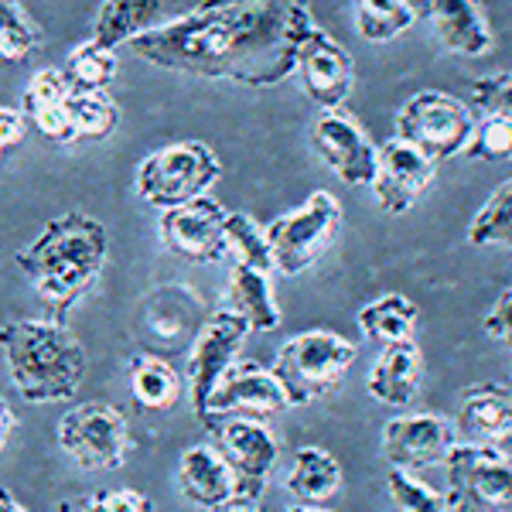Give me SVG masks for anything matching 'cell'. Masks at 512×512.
<instances>
[{
	"label": "cell",
	"instance_id": "cell-1",
	"mask_svg": "<svg viewBox=\"0 0 512 512\" xmlns=\"http://www.w3.org/2000/svg\"><path fill=\"white\" fill-rule=\"evenodd\" d=\"M315 28L308 0H202L130 48L137 59L181 76L270 89L294 72L301 41Z\"/></svg>",
	"mask_w": 512,
	"mask_h": 512
},
{
	"label": "cell",
	"instance_id": "cell-2",
	"mask_svg": "<svg viewBox=\"0 0 512 512\" xmlns=\"http://www.w3.org/2000/svg\"><path fill=\"white\" fill-rule=\"evenodd\" d=\"M110 256V233L86 212H65L45 222V229L14 256V267L38 291L52 311V321H62L72 308L93 291Z\"/></svg>",
	"mask_w": 512,
	"mask_h": 512
},
{
	"label": "cell",
	"instance_id": "cell-3",
	"mask_svg": "<svg viewBox=\"0 0 512 512\" xmlns=\"http://www.w3.org/2000/svg\"><path fill=\"white\" fill-rule=\"evenodd\" d=\"M0 349L24 403H59L79 393L86 352L62 321H7L0 325Z\"/></svg>",
	"mask_w": 512,
	"mask_h": 512
},
{
	"label": "cell",
	"instance_id": "cell-4",
	"mask_svg": "<svg viewBox=\"0 0 512 512\" xmlns=\"http://www.w3.org/2000/svg\"><path fill=\"white\" fill-rule=\"evenodd\" d=\"M355 355L359 349L349 338L328 332V328H311V332H301L280 345L270 373L284 386L291 407H308L342 386Z\"/></svg>",
	"mask_w": 512,
	"mask_h": 512
},
{
	"label": "cell",
	"instance_id": "cell-5",
	"mask_svg": "<svg viewBox=\"0 0 512 512\" xmlns=\"http://www.w3.org/2000/svg\"><path fill=\"white\" fill-rule=\"evenodd\" d=\"M222 175V164L202 140H175L147 154L137 168V195L151 209H178L195 198H205Z\"/></svg>",
	"mask_w": 512,
	"mask_h": 512
},
{
	"label": "cell",
	"instance_id": "cell-6",
	"mask_svg": "<svg viewBox=\"0 0 512 512\" xmlns=\"http://www.w3.org/2000/svg\"><path fill=\"white\" fill-rule=\"evenodd\" d=\"M393 127L396 140L417 147L424 158L437 164L465 154L475 130V113L458 96L437 93V89H420V93H414L396 110Z\"/></svg>",
	"mask_w": 512,
	"mask_h": 512
},
{
	"label": "cell",
	"instance_id": "cell-7",
	"mask_svg": "<svg viewBox=\"0 0 512 512\" xmlns=\"http://www.w3.org/2000/svg\"><path fill=\"white\" fill-rule=\"evenodd\" d=\"M338 229H342V202L332 192H311L304 205L284 212L267 226L274 270L284 277L304 274L335 243Z\"/></svg>",
	"mask_w": 512,
	"mask_h": 512
},
{
	"label": "cell",
	"instance_id": "cell-8",
	"mask_svg": "<svg viewBox=\"0 0 512 512\" xmlns=\"http://www.w3.org/2000/svg\"><path fill=\"white\" fill-rule=\"evenodd\" d=\"M451 512H509L512 509V454L502 448L458 441L444 458Z\"/></svg>",
	"mask_w": 512,
	"mask_h": 512
},
{
	"label": "cell",
	"instance_id": "cell-9",
	"mask_svg": "<svg viewBox=\"0 0 512 512\" xmlns=\"http://www.w3.org/2000/svg\"><path fill=\"white\" fill-rule=\"evenodd\" d=\"M59 448L89 472H117L130 451L127 417L110 403H82L59 420Z\"/></svg>",
	"mask_w": 512,
	"mask_h": 512
},
{
	"label": "cell",
	"instance_id": "cell-10",
	"mask_svg": "<svg viewBox=\"0 0 512 512\" xmlns=\"http://www.w3.org/2000/svg\"><path fill=\"white\" fill-rule=\"evenodd\" d=\"M291 407L284 386L267 366L253 359H236L212 390L202 410V424L212 427L219 420H270Z\"/></svg>",
	"mask_w": 512,
	"mask_h": 512
},
{
	"label": "cell",
	"instance_id": "cell-11",
	"mask_svg": "<svg viewBox=\"0 0 512 512\" xmlns=\"http://www.w3.org/2000/svg\"><path fill=\"white\" fill-rule=\"evenodd\" d=\"M209 434L219 458L233 468L243 506H256L280 454L274 434L263 427V420H219Z\"/></svg>",
	"mask_w": 512,
	"mask_h": 512
},
{
	"label": "cell",
	"instance_id": "cell-12",
	"mask_svg": "<svg viewBox=\"0 0 512 512\" xmlns=\"http://www.w3.org/2000/svg\"><path fill=\"white\" fill-rule=\"evenodd\" d=\"M246 335H250V325L239 315H233L229 308H219L216 315H209L202 332L195 335L192 352H188V362H185L195 417H202L205 403H209L212 390L219 386V379L226 376V369L239 359V349H243Z\"/></svg>",
	"mask_w": 512,
	"mask_h": 512
},
{
	"label": "cell",
	"instance_id": "cell-13",
	"mask_svg": "<svg viewBox=\"0 0 512 512\" xmlns=\"http://www.w3.org/2000/svg\"><path fill=\"white\" fill-rule=\"evenodd\" d=\"M311 147L328 164V171L345 185H373L379 147L366 137V130L342 110H321L311 123Z\"/></svg>",
	"mask_w": 512,
	"mask_h": 512
},
{
	"label": "cell",
	"instance_id": "cell-14",
	"mask_svg": "<svg viewBox=\"0 0 512 512\" xmlns=\"http://www.w3.org/2000/svg\"><path fill=\"white\" fill-rule=\"evenodd\" d=\"M226 216L229 212L209 195L178 205V209H168L161 212L158 222L161 243L181 260L212 267V263H219L226 256Z\"/></svg>",
	"mask_w": 512,
	"mask_h": 512
},
{
	"label": "cell",
	"instance_id": "cell-15",
	"mask_svg": "<svg viewBox=\"0 0 512 512\" xmlns=\"http://www.w3.org/2000/svg\"><path fill=\"white\" fill-rule=\"evenodd\" d=\"M458 444L451 420L437 414H403L393 417L383 427L379 437V451L383 461L396 472H424V468L444 465L448 451Z\"/></svg>",
	"mask_w": 512,
	"mask_h": 512
},
{
	"label": "cell",
	"instance_id": "cell-16",
	"mask_svg": "<svg viewBox=\"0 0 512 512\" xmlns=\"http://www.w3.org/2000/svg\"><path fill=\"white\" fill-rule=\"evenodd\" d=\"M294 72L301 79V89L308 93V99L318 103L321 110H338L355 86L352 55L342 48V41H335L321 28H315L301 41Z\"/></svg>",
	"mask_w": 512,
	"mask_h": 512
},
{
	"label": "cell",
	"instance_id": "cell-17",
	"mask_svg": "<svg viewBox=\"0 0 512 512\" xmlns=\"http://www.w3.org/2000/svg\"><path fill=\"white\" fill-rule=\"evenodd\" d=\"M437 164L417 151V147L403 144V140L390 137L379 147L376 175H373V195L379 209L386 216H403L417 205V198L427 192V185L434 181Z\"/></svg>",
	"mask_w": 512,
	"mask_h": 512
},
{
	"label": "cell",
	"instance_id": "cell-18",
	"mask_svg": "<svg viewBox=\"0 0 512 512\" xmlns=\"http://www.w3.org/2000/svg\"><path fill=\"white\" fill-rule=\"evenodd\" d=\"M458 441L502 448L512 444V386L478 383L461 393L458 414L451 420Z\"/></svg>",
	"mask_w": 512,
	"mask_h": 512
},
{
	"label": "cell",
	"instance_id": "cell-19",
	"mask_svg": "<svg viewBox=\"0 0 512 512\" xmlns=\"http://www.w3.org/2000/svg\"><path fill=\"white\" fill-rule=\"evenodd\" d=\"M420 11L431 21L437 41L454 55L485 59L495 48L492 21L485 18L478 0H427Z\"/></svg>",
	"mask_w": 512,
	"mask_h": 512
},
{
	"label": "cell",
	"instance_id": "cell-20",
	"mask_svg": "<svg viewBox=\"0 0 512 512\" xmlns=\"http://www.w3.org/2000/svg\"><path fill=\"white\" fill-rule=\"evenodd\" d=\"M178 485H181V495L198 509L219 512L229 506H243L233 468L219 458V451L212 448V444H195V448H188L181 454Z\"/></svg>",
	"mask_w": 512,
	"mask_h": 512
},
{
	"label": "cell",
	"instance_id": "cell-21",
	"mask_svg": "<svg viewBox=\"0 0 512 512\" xmlns=\"http://www.w3.org/2000/svg\"><path fill=\"white\" fill-rule=\"evenodd\" d=\"M69 96H72V82L65 79L62 69H41L28 82V89H24L21 99L24 120L48 144H76V130H72L69 120Z\"/></svg>",
	"mask_w": 512,
	"mask_h": 512
},
{
	"label": "cell",
	"instance_id": "cell-22",
	"mask_svg": "<svg viewBox=\"0 0 512 512\" xmlns=\"http://www.w3.org/2000/svg\"><path fill=\"white\" fill-rule=\"evenodd\" d=\"M178 18V0H103L93 21V41L117 48Z\"/></svg>",
	"mask_w": 512,
	"mask_h": 512
},
{
	"label": "cell",
	"instance_id": "cell-23",
	"mask_svg": "<svg viewBox=\"0 0 512 512\" xmlns=\"http://www.w3.org/2000/svg\"><path fill=\"white\" fill-rule=\"evenodd\" d=\"M424 383V355L417 342L386 345L366 376V393L386 407H410Z\"/></svg>",
	"mask_w": 512,
	"mask_h": 512
},
{
	"label": "cell",
	"instance_id": "cell-24",
	"mask_svg": "<svg viewBox=\"0 0 512 512\" xmlns=\"http://www.w3.org/2000/svg\"><path fill=\"white\" fill-rule=\"evenodd\" d=\"M284 489L297 506H325L342 489V465H338L332 451L315 448V444L297 448L291 472L284 478Z\"/></svg>",
	"mask_w": 512,
	"mask_h": 512
},
{
	"label": "cell",
	"instance_id": "cell-25",
	"mask_svg": "<svg viewBox=\"0 0 512 512\" xmlns=\"http://www.w3.org/2000/svg\"><path fill=\"white\" fill-rule=\"evenodd\" d=\"M226 301V308L243 318L250 325V332H274L280 325V308L274 287H270V274L236 263L233 274H229Z\"/></svg>",
	"mask_w": 512,
	"mask_h": 512
},
{
	"label": "cell",
	"instance_id": "cell-26",
	"mask_svg": "<svg viewBox=\"0 0 512 512\" xmlns=\"http://www.w3.org/2000/svg\"><path fill=\"white\" fill-rule=\"evenodd\" d=\"M130 393L134 403L147 414H168L178 407L185 383H181L178 369L168 359L154 352H134L130 359Z\"/></svg>",
	"mask_w": 512,
	"mask_h": 512
},
{
	"label": "cell",
	"instance_id": "cell-27",
	"mask_svg": "<svg viewBox=\"0 0 512 512\" xmlns=\"http://www.w3.org/2000/svg\"><path fill=\"white\" fill-rule=\"evenodd\" d=\"M417 304L410 301V297L403 294H383L376 297V301L362 304L359 311V332L366 342L379 345V349H386V345H400V342H414V332H417Z\"/></svg>",
	"mask_w": 512,
	"mask_h": 512
},
{
	"label": "cell",
	"instance_id": "cell-28",
	"mask_svg": "<svg viewBox=\"0 0 512 512\" xmlns=\"http://www.w3.org/2000/svg\"><path fill=\"white\" fill-rule=\"evenodd\" d=\"M355 31L373 45L400 38L417 24V11L410 0H352Z\"/></svg>",
	"mask_w": 512,
	"mask_h": 512
},
{
	"label": "cell",
	"instance_id": "cell-29",
	"mask_svg": "<svg viewBox=\"0 0 512 512\" xmlns=\"http://www.w3.org/2000/svg\"><path fill=\"white\" fill-rule=\"evenodd\" d=\"M468 243L478 250H506L512 246V178L499 181V188L485 198L482 209L468 222Z\"/></svg>",
	"mask_w": 512,
	"mask_h": 512
},
{
	"label": "cell",
	"instance_id": "cell-30",
	"mask_svg": "<svg viewBox=\"0 0 512 512\" xmlns=\"http://www.w3.org/2000/svg\"><path fill=\"white\" fill-rule=\"evenodd\" d=\"M69 120L76 140H106L120 127V106L106 93L93 89H72L69 96Z\"/></svg>",
	"mask_w": 512,
	"mask_h": 512
},
{
	"label": "cell",
	"instance_id": "cell-31",
	"mask_svg": "<svg viewBox=\"0 0 512 512\" xmlns=\"http://www.w3.org/2000/svg\"><path fill=\"white\" fill-rule=\"evenodd\" d=\"M65 79L72 82V89H93V93H103L106 86L117 76V52L99 41H82L69 52V59L62 65Z\"/></svg>",
	"mask_w": 512,
	"mask_h": 512
},
{
	"label": "cell",
	"instance_id": "cell-32",
	"mask_svg": "<svg viewBox=\"0 0 512 512\" xmlns=\"http://www.w3.org/2000/svg\"><path fill=\"white\" fill-rule=\"evenodd\" d=\"M226 253H233L236 263L260 270V274H270V270H274L267 229H263L253 216H246V212H229L226 216Z\"/></svg>",
	"mask_w": 512,
	"mask_h": 512
},
{
	"label": "cell",
	"instance_id": "cell-33",
	"mask_svg": "<svg viewBox=\"0 0 512 512\" xmlns=\"http://www.w3.org/2000/svg\"><path fill=\"white\" fill-rule=\"evenodd\" d=\"M41 45V28L18 0H0V59L21 62Z\"/></svg>",
	"mask_w": 512,
	"mask_h": 512
},
{
	"label": "cell",
	"instance_id": "cell-34",
	"mask_svg": "<svg viewBox=\"0 0 512 512\" xmlns=\"http://www.w3.org/2000/svg\"><path fill=\"white\" fill-rule=\"evenodd\" d=\"M386 495H390V502L400 512H451L444 492H437L434 485H427L414 472H396V468H390V475H386Z\"/></svg>",
	"mask_w": 512,
	"mask_h": 512
},
{
	"label": "cell",
	"instance_id": "cell-35",
	"mask_svg": "<svg viewBox=\"0 0 512 512\" xmlns=\"http://www.w3.org/2000/svg\"><path fill=\"white\" fill-rule=\"evenodd\" d=\"M465 154L475 161H512V120L478 117Z\"/></svg>",
	"mask_w": 512,
	"mask_h": 512
},
{
	"label": "cell",
	"instance_id": "cell-36",
	"mask_svg": "<svg viewBox=\"0 0 512 512\" xmlns=\"http://www.w3.org/2000/svg\"><path fill=\"white\" fill-rule=\"evenodd\" d=\"M472 113L512 120V69L492 72L472 82Z\"/></svg>",
	"mask_w": 512,
	"mask_h": 512
},
{
	"label": "cell",
	"instance_id": "cell-37",
	"mask_svg": "<svg viewBox=\"0 0 512 512\" xmlns=\"http://www.w3.org/2000/svg\"><path fill=\"white\" fill-rule=\"evenodd\" d=\"M82 512H154V502L137 489H106L89 495Z\"/></svg>",
	"mask_w": 512,
	"mask_h": 512
},
{
	"label": "cell",
	"instance_id": "cell-38",
	"mask_svg": "<svg viewBox=\"0 0 512 512\" xmlns=\"http://www.w3.org/2000/svg\"><path fill=\"white\" fill-rule=\"evenodd\" d=\"M485 335L492 338V342L506 345L512 349V287L499 294V301L489 308V315H485Z\"/></svg>",
	"mask_w": 512,
	"mask_h": 512
},
{
	"label": "cell",
	"instance_id": "cell-39",
	"mask_svg": "<svg viewBox=\"0 0 512 512\" xmlns=\"http://www.w3.org/2000/svg\"><path fill=\"white\" fill-rule=\"evenodd\" d=\"M24 134H28L24 113L11 110V106H0V147H4V151H14V147L24 140Z\"/></svg>",
	"mask_w": 512,
	"mask_h": 512
},
{
	"label": "cell",
	"instance_id": "cell-40",
	"mask_svg": "<svg viewBox=\"0 0 512 512\" xmlns=\"http://www.w3.org/2000/svg\"><path fill=\"white\" fill-rule=\"evenodd\" d=\"M14 427H18V417H14V410L7 407V400H0V451L7 448V441H11Z\"/></svg>",
	"mask_w": 512,
	"mask_h": 512
},
{
	"label": "cell",
	"instance_id": "cell-41",
	"mask_svg": "<svg viewBox=\"0 0 512 512\" xmlns=\"http://www.w3.org/2000/svg\"><path fill=\"white\" fill-rule=\"evenodd\" d=\"M0 512H28L7 489H0Z\"/></svg>",
	"mask_w": 512,
	"mask_h": 512
},
{
	"label": "cell",
	"instance_id": "cell-42",
	"mask_svg": "<svg viewBox=\"0 0 512 512\" xmlns=\"http://www.w3.org/2000/svg\"><path fill=\"white\" fill-rule=\"evenodd\" d=\"M287 512H328L325 506H294V509H287Z\"/></svg>",
	"mask_w": 512,
	"mask_h": 512
},
{
	"label": "cell",
	"instance_id": "cell-43",
	"mask_svg": "<svg viewBox=\"0 0 512 512\" xmlns=\"http://www.w3.org/2000/svg\"><path fill=\"white\" fill-rule=\"evenodd\" d=\"M219 512H260L256 506H229V509H219Z\"/></svg>",
	"mask_w": 512,
	"mask_h": 512
},
{
	"label": "cell",
	"instance_id": "cell-44",
	"mask_svg": "<svg viewBox=\"0 0 512 512\" xmlns=\"http://www.w3.org/2000/svg\"><path fill=\"white\" fill-rule=\"evenodd\" d=\"M410 4H414V11L420 14V7H424V4H427V0H410Z\"/></svg>",
	"mask_w": 512,
	"mask_h": 512
},
{
	"label": "cell",
	"instance_id": "cell-45",
	"mask_svg": "<svg viewBox=\"0 0 512 512\" xmlns=\"http://www.w3.org/2000/svg\"><path fill=\"white\" fill-rule=\"evenodd\" d=\"M55 512H76V509H72V506H69V502H62V506H59V509H55Z\"/></svg>",
	"mask_w": 512,
	"mask_h": 512
},
{
	"label": "cell",
	"instance_id": "cell-46",
	"mask_svg": "<svg viewBox=\"0 0 512 512\" xmlns=\"http://www.w3.org/2000/svg\"><path fill=\"white\" fill-rule=\"evenodd\" d=\"M7 158V151H4V147H0V161H4Z\"/></svg>",
	"mask_w": 512,
	"mask_h": 512
},
{
	"label": "cell",
	"instance_id": "cell-47",
	"mask_svg": "<svg viewBox=\"0 0 512 512\" xmlns=\"http://www.w3.org/2000/svg\"><path fill=\"white\" fill-rule=\"evenodd\" d=\"M509 379H512V366H509Z\"/></svg>",
	"mask_w": 512,
	"mask_h": 512
}]
</instances>
